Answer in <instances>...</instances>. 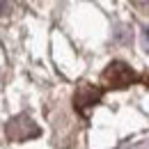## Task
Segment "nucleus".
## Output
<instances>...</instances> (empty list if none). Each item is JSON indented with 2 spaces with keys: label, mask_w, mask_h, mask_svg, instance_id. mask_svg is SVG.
<instances>
[{
  "label": "nucleus",
  "mask_w": 149,
  "mask_h": 149,
  "mask_svg": "<svg viewBox=\"0 0 149 149\" xmlns=\"http://www.w3.org/2000/svg\"><path fill=\"white\" fill-rule=\"evenodd\" d=\"M99 99H101V90H96L92 85H83L78 90V94H76V108L78 110H83L85 106L90 108L94 103H99Z\"/></svg>",
  "instance_id": "f03ea898"
},
{
  "label": "nucleus",
  "mask_w": 149,
  "mask_h": 149,
  "mask_svg": "<svg viewBox=\"0 0 149 149\" xmlns=\"http://www.w3.org/2000/svg\"><path fill=\"white\" fill-rule=\"evenodd\" d=\"M103 80L110 87H129L131 83L138 80V74L131 69L126 62H110L108 69L103 71Z\"/></svg>",
  "instance_id": "f257e3e1"
}]
</instances>
